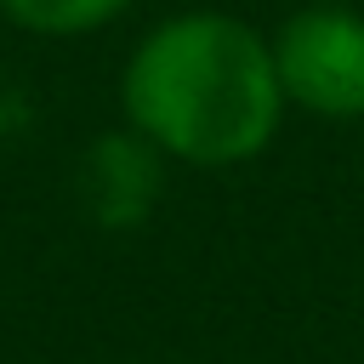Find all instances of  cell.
I'll use <instances>...</instances> for the list:
<instances>
[{"label": "cell", "instance_id": "obj_1", "mask_svg": "<svg viewBox=\"0 0 364 364\" xmlns=\"http://www.w3.org/2000/svg\"><path fill=\"white\" fill-rule=\"evenodd\" d=\"M125 114L131 125L193 165L250 159L284 108L273 46L222 11H188L159 23L125 63Z\"/></svg>", "mask_w": 364, "mask_h": 364}, {"label": "cell", "instance_id": "obj_2", "mask_svg": "<svg viewBox=\"0 0 364 364\" xmlns=\"http://www.w3.org/2000/svg\"><path fill=\"white\" fill-rule=\"evenodd\" d=\"M279 91L313 114H364V17L347 6H307L273 40Z\"/></svg>", "mask_w": 364, "mask_h": 364}, {"label": "cell", "instance_id": "obj_3", "mask_svg": "<svg viewBox=\"0 0 364 364\" xmlns=\"http://www.w3.org/2000/svg\"><path fill=\"white\" fill-rule=\"evenodd\" d=\"M91 193H97L102 216H119V222L142 216L154 199V154L142 142H125V136L102 142L91 159Z\"/></svg>", "mask_w": 364, "mask_h": 364}, {"label": "cell", "instance_id": "obj_4", "mask_svg": "<svg viewBox=\"0 0 364 364\" xmlns=\"http://www.w3.org/2000/svg\"><path fill=\"white\" fill-rule=\"evenodd\" d=\"M125 6L131 0H0V11L28 34H85V28H102Z\"/></svg>", "mask_w": 364, "mask_h": 364}]
</instances>
